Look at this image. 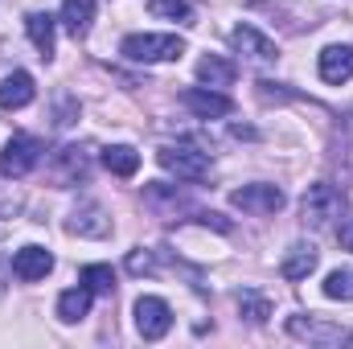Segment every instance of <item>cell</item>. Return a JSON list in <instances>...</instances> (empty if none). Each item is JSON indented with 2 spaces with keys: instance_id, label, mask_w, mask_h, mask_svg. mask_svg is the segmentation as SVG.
<instances>
[{
  "instance_id": "52a82bcc",
  "label": "cell",
  "mask_w": 353,
  "mask_h": 349,
  "mask_svg": "<svg viewBox=\"0 0 353 349\" xmlns=\"http://www.w3.org/2000/svg\"><path fill=\"white\" fill-rule=\"evenodd\" d=\"M136 329L144 341H161L173 329V308L161 296H140L136 300Z\"/></svg>"
},
{
  "instance_id": "7a4b0ae2",
  "label": "cell",
  "mask_w": 353,
  "mask_h": 349,
  "mask_svg": "<svg viewBox=\"0 0 353 349\" xmlns=\"http://www.w3.org/2000/svg\"><path fill=\"white\" fill-rule=\"evenodd\" d=\"M119 50L132 62H176L185 54V41L176 33H132V37H123Z\"/></svg>"
},
{
  "instance_id": "ac0fdd59",
  "label": "cell",
  "mask_w": 353,
  "mask_h": 349,
  "mask_svg": "<svg viewBox=\"0 0 353 349\" xmlns=\"http://www.w3.org/2000/svg\"><path fill=\"white\" fill-rule=\"evenodd\" d=\"M197 79H201L205 87H230V83H234V62H226V58H218V54H205V58L197 62Z\"/></svg>"
},
{
  "instance_id": "603a6c76",
  "label": "cell",
  "mask_w": 353,
  "mask_h": 349,
  "mask_svg": "<svg viewBox=\"0 0 353 349\" xmlns=\"http://www.w3.org/2000/svg\"><path fill=\"white\" fill-rule=\"evenodd\" d=\"M148 8H152V17H165V21H181V25L193 21V4L189 0H148Z\"/></svg>"
},
{
  "instance_id": "9a60e30c",
  "label": "cell",
  "mask_w": 353,
  "mask_h": 349,
  "mask_svg": "<svg viewBox=\"0 0 353 349\" xmlns=\"http://www.w3.org/2000/svg\"><path fill=\"white\" fill-rule=\"evenodd\" d=\"M70 37H87L90 33V21H94V0H62V17Z\"/></svg>"
},
{
  "instance_id": "8fae6325",
  "label": "cell",
  "mask_w": 353,
  "mask_h": 349,
  "mask_svg": "<svg viewBox=\"0 0 353 349\" xmlns=\"http://www.w3.org/2000/svg\"><path fill=\"white\" fill-rule=\"evenodd\" d=\"M230 46H234L239 54H247L251 62H275V58H279L275 41H271L267 33H259L255 25H239V29L230 33Z\"/></svg>"
},
{
  "instance_id": "30bf717a",
  "label": "cell",
  "mask_w": 353,
  "mask_h": 349,
  "mask_svg": "<svg viewBox=\"0 0 353 349\" xmlns=\"http://www.w3.org/2000/svg\"><path fill=\"white\" fill-rule=\"evenodd\" d=\"M54 271V255L46 251V247H37V243H29V247H21L17 255H12V275L21 279V283H33V279H46Z\"/></svg>"
},
{
  "instance_id": "44dd1931",
  "label": "cell",
  "mask_w": 353,
  "mask_h": 349,
  "mask_svg": "<svg viewBox=\"0 0 353 349\" xmlns=\"http://www.w3.org/2000/svg\"><path fill=\"white\" fill-rule=\"evenodd\" d=\"M239 312H243L251 325H263L267 317H271V300L259 296V292H251V288H243V292H239Z\"/></svg>"
},
{
  "instance_id": "9c48e42d",
  "label": "cell",
  "mask_w": 353,
  "mask_h": 349,
  "mask_svg": "<svg viewBox=\"0 0 353 349\" xmlns=\"http://www.w3.org/2000/svg\"><path fill=\"white\" fill-rule=\"evenodd\" d=\"M181 103H185L197 119H222V115H230V111H234L230 94L210 90V87H189L185 94H181Z\"/></svg>"
},
{
  "instance_id": "7c38bea8",
  "label": "cell",
  "mask_w": 353,
  "mask_h": 349,
  "mask_svg": "<svg viewBox=\"0 0 353 349\" xmlns=\"http://www.w3.org/2000/svg\"><path fill=\"white\" fill-rule=\"evenodd\" d=\"M321 79L333 83V87L350 83L353 79V46H329V50H321Z\"/></svg>"
},
{
  "instance_id": "3957f363",
  "label": "cell",
  "mask_w": 353,
  "mask_h": 349,
  "mask_svg": "<svg viewBox=\"0 0 353 349\" xmlns=\"http://www.w3.org/2000/svg\"><path fill=\"white\" fill-rule=\"evenodd\" d=\"M288 333L308 346H353V329L316 321V317H288Z\"/></svg>"
},
{
  "instance_id": "4fadbf2b",
  "label": "cell",
  "mask_w": 353,
  "mask_h": 349,
  "mask_svg": "<svg viewBox=\"0 0 353 349\" xmlns=\"http://www.w3.org/2000/svg\"><path fill=\"white\" fill-rule=\"evenodd\" d=\"M33 94H37V87H33V79H29L25 70H12V74L0 79V107H4V111H21V107H29Z\"/></svg>"
},
{
  "instance_id": "6da1fadb",
  "label": "cell",
  "mask_w": 353,
  "mask_h": 349,
  "mask_svg": "<svg viewBox=\"0 0 353 349\" xmlns=\"http://www.w3.org/2000/svg\"><path fill=\"white\" fill-rule=\"evenodd\" d=\"M341 214H345V197H341V189H333L329 181L308 185V193L300 197V222H304V226H312V230L333 226Z\"/></svg>"
},
{
  "instance_id": "484cf974",
  "label": "cell",
  "mask_w": 353,
  "mask_h": 349,
  "mask_svg": "<svg viewBox=\"0 0 353 349\" xmlns=\"http://www.w3.org/2000/svg\"><path fill=\"white\" fill-rule=\"evenodd\" d=\"M337 243H341L345 251H353V218H350V222H341V230H337Z\"/></svg>"
},
{
  "instance_id": "277c9868",
  "label": "cell",
  "mask_w": 353,
  "mask_h": 349,
  "mask_svg": "<svg viewBox=\"0 0 353 349\" xmlns=\"http://www.w3.org/2000/svg\"><path fill=\"white\" fill-rule=\"evenodd\" d=\"M283 201H288L283 189H279V185H267V181H259V185H243V189L230 193V206L243 210V214H255V218H263V214H279Z\"/></svg>"
},
{
  "instance_id": "2e32d148",
  "label": "cell",
  "mask_w": 353,
  "mask_h": 349,
  "mask_svg": "<svg viewBox=\"0 0 353 349\" xmlns=\"http://www.w3.org/2000/svg\"><path fill=\"white\" fill-rule=\"evenodd\" d=\"M25 33H29V41L37 46V54L50 62V58H54V17H50V12H29V17H25Z\"/></svg>"
},
{
  "instance_id": "e0dca14e",
  "label": "cell",
  "mask_w": 353,
  "mask_h": 349,
  "mask_svg": "<svg viewBox=\"0 0 353 349\" xmlns=\"http://www.w3.org/2000/svg\"><path fill=\"white\" fill-rule=\"evenodd\" d=\"M90 296H94V292H90L87 283H79V288H70V292H62V296H58V317H62L66 325H74V321H83V317L90 312Z\"/></svg>"
},
{
  "instance_id": "7402d4cb",
  "label": "cell",
  "mask_w": 353,
  "mask_h": 349,
  "mask_svg": "<svg viewBox=\"0 0 353 349\" xmlns=\"http://www.w3.org/2000/svg\"><path fill=\"white\" fill-rule=\"evenodd\" d=\"M325 296L329 300H353V267H337L325 275Z\"/></svg>"
},
{
  "instance_id": "d6986e66",
  "label": "cell",
  "mask_w": 353,
  "mask_h": 349,
  "mask_svg": "<svg viewBox=\"0 0 353 349\" xmlns=\"http://www.w3.org/2000/svg\"><path fill=\"white\" fill-rule=\"evenodd\" d=\"M103 165H107L115 177H136V169H140V152L128 148V144H115V148L103 152Z\"/></svg>"
},
{
  "instance_id": "d4e9b609",
  "label": "cell",
  "mask_w": 353,
  "mask_h": 349,
  "mask_svg": "<svg viewBox=\"0 0 353 349\" xmlns=\"http://www.w3.org/2000/svg\"><path fill=\"white\" fill-rule=\"evenodd\" d=\"M128 271H132V275H144V271H157V259H152V251H144V247H136V251L128 255Z\"/></svg>"
},
{
  "instance_id": "8992f818",
  "label": "cell",
  "mask_w": 353,
  "mask_h": 349,
  "mask_svg": "<svg viewBox=\"0 0 353 349\" xmlns=\"http://www.w3.org/2000/svg\"><path fill=\"white\" fill-rule=\"evenodd\" d=\"M157 161H161V169H169L176 177H189V181H197V177L210 173V152H201V148H193V144H165L161 152H157Z\"/></svg>"
},
{
  "instance_id": "ba28073f",
  "label": "cell",
  "mask_w": 353,
  "mask_h": 349,
  "mask_svg": "<svg viewBox=\"0 0 353 349\" xmlns=\"http://www.w3.org/2000/svg\"><path fill=\"white\" fill-rule=\"evenodd\" d=\"M66 230L79 235V239H107L111 235V218L99 201H83L70 218H66Z\"/></svg>"
},
{
  "instance_id": "ffe728a7",
  "label": "cell",
  "mask_w": 353,
  "mask_h": 349,
  "mask_svg": "<svg viewBox=\"0 0 353 349\" xmlns=\"http://www.w3.org/2000/svg\"><path fill=\"white\" fill-rule=\"evenodd\" d=\"M79 279L87 283V288L94 292V296H111V292H115V271H111L107 263H87Z\"/></svg>"
},
{
  "instance_id": "5bb4252c",
  "label": "cell",
  "mask_w": 353,
  "mask_h": 349,
  "mask_svg": "<svg viewBox=\"0 0 353 349\" xmlns=\"http://www.w3.org/2000/svg\"><path fill=\"white\" fill-rule=\"evenodd\" d=\"M316 263H321V255L312 243H296V247H288V255L279 263V275L283 279H308L316 271Z\"/></svg>"
},
{
  "instance_id": "5b68a950",
  "label": "cell",
  "mask_w": 353,
  "mask_h": 349,
  "mask_svg": "<svg viewBox=\"0 0 353 349\" xmlns=\"http://www.w3.org/2000/svg\"><path fill=\"white\" fill-rule=\"evenodd\" d=\"M37 161H41V144L33 136H12L0 152V173L8 181H21V177H29L37 169Z\"/></svg>"
},
{
  "instance_id": "cb8c5ba5",
  "label": "cell",
  "mask_w": 353,
  "mask_h": 349,
  "mask_svg": "<svg viewBox=\"0 0 353 349\" xmlns=\"http://www.w3.org/2000/svg\"><path fill=\"white\" fill-rule=\"evenodd\" d=\"M58 161H62V169H66V181L87 177V152H83V148H62Z\"/></svg>"
}]
</instances>
